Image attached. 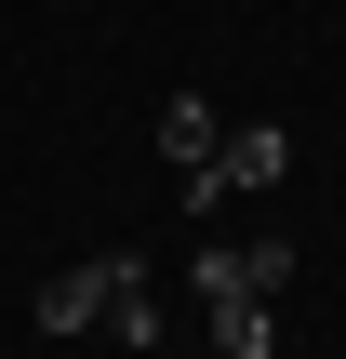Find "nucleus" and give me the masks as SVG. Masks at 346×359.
Instances as JSON below:
<instances>
[{
	"label": "nucleus",
	"instance_id": "f03ea898",
	"mask_svg": "<svg viewBox=\"0 0 346 359\" xmlns=\"http://www.w3.org/2000/svg\"><path fill=\"white\" fill-rule=\"evenodd\" d=\"M187 280H200V306H227V293H293V240H213V253H187Z\"/></svg>",
	"mask_w": 346,
	"mask_h": 359
},
{
	"label": "nucleus",
	"instance_id": "7ed1b4c3",
	"mask_svg": "<svg viewBox=\"0 0 346 359\" xmlns=\"http://www.w3.org/2000/svg\"><path fill=\"white\" fill-rule=\"evenodd\" d=\"M213 147H227V120H213L200 93H173V107H160V160H173V173H200Z\"/></svg>",
	"mask_w": 346,
	"mask_h": 359
},
{
	"label": "nucleus",
	"instance_id": "f257e3e1",
	"mask_svg": "<svg viewBox=\"0 0 346 359\" xmlns=\"http://www.w3.org/2000/svg\"><path fill=\"white\" fill-rule=\"evenodd\" d=\"M147 253H67L53 280H40V333L67 346V333H107V306H120V280H133Z\"/></svg>",
	"mask_w": 346,
	"mask_h": 359
},
{
	"label": "nucleus",
	"instance_id": "20e7f679",
	"mask_svg": "<svg viewBox=\"0 0 346 359\" xmlns=\"http://www.w3.org/2000/svg\"><path fill=\"white\" fill-rule=\"evenodd\" d=\"M213 346L227 359H280V306H267V293H227V306H213Z\"/></svg>",
	"mask_w": 346,
	"mask_h": 359
},
{
	"label": "nucleus",
	"instance_id": "39448f33",
	"mask_svg": "<svg viewBox=\"0 0 346 359\" xmlns=\"http://www.w3.org/2000/svg\"><path fill=\"white\" fill-rule=\"evenodd\" d=\"M107 333H120V346H160V280H147V266L120 280V306H107Z\"/></svg>",
	"mask_w": 346,
	"mask_h": 359
}]
</instances>
